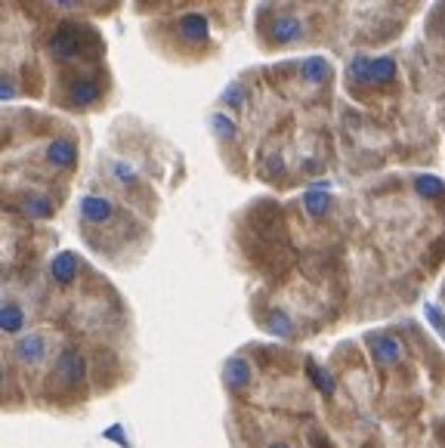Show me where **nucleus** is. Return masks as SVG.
<instances>
[{"instance_id": "nucleus-1", "label": "nucleus", "mask_w": 445, "mask_h": 448, "mask_svg": "<svg viewBox=\"0 0 445 448\" xmlns=\"http://www.w3.org/2000/svg\"><path fill=\"white\" fill-rule=\"evenodd\" d=\"M50 356V337L40 334V331H31L16 340L13 346V359L19 362L22 368H40Z\"/></svg>"}, {"instance_id": "nucleus-2", "label": "nucleus", "mask_w": 445, "mask_h": 448, "mask_svg": "<svg viewBox=\"0 0 445 448\" xmlns=\"http://www.w3.org/2000/svg\"><path fill=\"white\" fill-rule=\"evenodd\" d=\"M371 350H374V356H378L383 365H399L402 356H405V346H402V340H399V337H393V334L374 337Z\"/></svg>"}, {"instance_id": "nucleus-3", "label": "nucleus", "mask_w": 445, "mask_h": 448, "mask_svg": "<svg viewBox=\"0 0 445 448\" xmlns=\"http://www.w3.org/2000/svg\"><path fill=\"white\" fill-rule=\"evenodd\" d=\"M25 328V309L16 300H0V331L19 334Z\"/></svg>"}, {"instance_id": "nucleus-4", "label": "nucleus", "mask_w": 445, "mask_h": 448, "mask_svg": "<svg viewBox=\"0 0 445 448\" xmlns=\"http://www.w3.org/2000/svg\"><path fill=\"white\" fill-rule=\"evenodd\" d=\"M222 380H226V386H232V390H242V386L251 384V365H247V359H229L226 368H222Z\"/></svg>"}, {"instance_id": "nucleus-5", "label": "nucleus", "mask_w": 445, "mask_h": 448, "mask_svg": "<svg viewBox=\"0 0 445 448\" xmlns=\"http://www.w3.org/2000/svg\"><path fill=\"white\" fill-rule=\"evenodd\" d=\"M306 368H310V377H312V384L319 386V390H322L325 396H334V393H337V384H334V377H331V374H328V371H325L322 365H315V362H310V365H306Z\"/></svg>"}, {"instance_id": "nucleus-6", "label": "nucleus", "mask_w": 445, "mask_h": 448, "mask_svg": "<svg viewBox=\"0 0 445 448\" xmlns=\"http://www.w3.org/2000/svg\"><path fill=\"white\" fill-rule=\"evenodd\" d=\"M266 328L272 334H281V337L294 334V322H291V316H285V312H278V309H272L266 316Z\"/></svg>"}, {"instance_id": "nucleus-7", "label": "nucleus", "mask_w": 445, "mask_h": 448, "mask_svg": "<svg viewBox=\"0 0 445 448\" xmlns=\"http://www.w3.org/2000/svg\"><path fill=\"white\" fill-rule=\"evenodd\" d=\"M306 207H310V214L322 217L325 210L331 207V198H328V195H315V192H312V195H306Z\"/></svg>"}, {"instance_id": "nucleus-8", "label": "nucleus", "mask_w": 445, "mask_h": 448, "mask_svg": "<svg viewBox=\"0 0 445 448\" xmlns=\"http://www.w3.org/2000/svg\"><path fill=\"white\" fill-rule=\"evenodd\" d=\"M6 386H10V380H6V365H4V362H0V408L13 402L10 396H6Z\"/></svg>"}, {"instance_id": "nucleus-9", "label": "nucleus", "mask_w": 445, "mask_h": 448, "mask_svg": "<svg viewBox=\"0 0 445 448\" xmlns=\"http://www.w3.org/2000/svg\"><path fill=\"white\" fill-rule=\"evenodd\" d=\"M417 189H421L424 195H439V192H442V185L436 183V180H427V176H424V180L417 183Z\"/></svg>"}, {"instance_id": "nucleus-10", "label": "nucleus", "mask_w": 445, "mask_h": 448, "mask_svg": "<svg viewBox=\"0 0 445 448\" xmlns=\"http://www.w3.org/2000/svg\"><path fill=\"white\" fill-rule=\"evenodd\" d=\"M266 448H291V445H266Z\"/></svg>"}]
</instances>
